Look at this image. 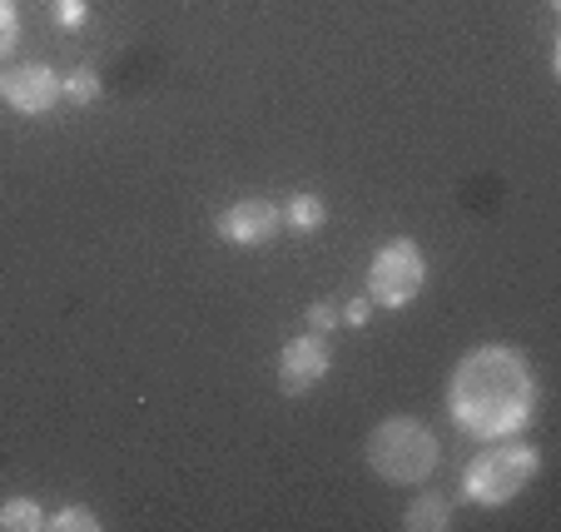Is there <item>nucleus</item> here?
I'll list each match as a JSON object with an SVG mask.
<instances>
[{
    "label": "nucleus",
    "instance_id": "nucleus-1",
    "mask_svg": "<svg viewBox=\"0 0 561 532\" xmlns=\"http://www.w3.org/2000/svg\"><path fill=\"white\" fill-rule=\"evenodd\" d=\"M447 414L467 438H512L537 414V373L522 349L477 343L447 378Z\"/></svg>",
    "mask_w": 561,
    "mask_h": 532
},
{
    "label": "nucleus",
    "instance_id": "nucleus-2",
    "mask_svg": "<svg viewBox=\"0 0 561 532\" xmlns=\"http://www.w3.org/2000/svg\"><path fill=\"white\" fill-rule=\"evenodd\" d=\"M363 453H368V468L378 473L382 483H392V488L427 483L437 473V459H443L433 428L408 418V414L382 418V423L368 433V448H363Z\"/></svg>",
    "mask_w": 561,
    "mask_h": 532
},
{
    "label": "nucleus",
    "instance_id": "nucleus-3",
    "mask_svg": "<svg viewBox=\"0 0 561 532\" xmlns=\"http://www.w3.org/2000/svg\"><path fill=\"white\" fill-rule=\"evenodd\" d=\"M541 473V453L531 443L512 438H492L482 453L462 468V498L477 508H502V502L522 498Z\"/></svg>",
    "mask_w": 561,
    "mask_h": 532
},
{
    "label": "nucleus",
    "instance_id": "nucleus-4",
    "mask_svg": "<svg viewBox=\"0 0 561 532\" xmlns=\"http://www.w3.org/2000/svg\"><path fill=\"white\" fill-rule=\"evenodd\" d=\"M427 284V254L417 239H388L378 254L368 259V298L382 309H408Z\"/></svg>",
    "mask_w": 561,
    "mask_h": 532
},
{
    "label": "nucleus",
    "instance_id": "nucleus-5",
    "mask_svg": "<svg viewBox=\"0 0 561 532\" xmlns=\"http://www.w3.org/2000/svg\"><path fill=\"white\" fill-rule=\"evenodd\" d=\"M0 100L15 110V115H50L60 105V75L41 60H25L0 70Z\"/></svg>",
    "mask_w": 561,
    "mask_h": 532
},
{
    "label": "nucleus",
    "instance_id": "nucleus-6",
    "mask_svg": "<svg viewBox=\"0 0 561 532\" xmlns=\"http://www.w3.org/2000/svg\"><path fill=\"white\" fill-rule=\"evenodd\" d=\"M329 369H333L329 339L308 329V333H298V339H288L284 353H278V388H284L288 398H298V394H308L318 378H329Z\"/></svg>",
    "mask_w": 561,
    "mask_h": 532
},
{
    "label": "nucleus",
    "instance_id": "nucleus-7",
    "mask_svg": "<svg viewBox=\"0 0 561 532\" xmlns=\"http://www.w3.org/2000/svg\"><path fill=\"white\" fill-rule=\"evenodd\" d=\"M278 229H284V210H278L274 200H259V194L233 200L229 210L219 214V235L229 239V245H239V249L268 245V239H278Z\"/></svg>",
    "mask_w": 561,
    "mask_h": 532
},
{
    "label": "nucleus",
    "instance_id": "nucleus-8",
    "mask_svg": "<svg viewBox=\"0 0 561 532\" xmlns=\"http://www.w3.org/2000/svg\"><path fill=\"white\" fill-rule=\"evenodd\" d=\"M403 528L408 532H447L453 528V502L443 493H417L413 508L403 512Z\"/></svg>",
    "mask_w": 561,
    "mask_h": 532
},
{
    "label": "nucleus",
    "instance_id": "nucleus-9",
    "mask_svg": "<svg viewBox=\"0 0 561 532\" xmlns=\"http://www.w3.org/2000/svg\"><path fill=\"white\" fill-rule=\"evenodd\" d=\"M45 508L35 498H5L0 502V532H41Z\"/></svg>",
    "mask_w": 561,
    "mask_h": 532
},
{
    "label": "nucleus",
    "instance_id": "nucleus-10",
    "mask_svg": "<svg viewBox=\"0 0 561 532\" xmlns=\"http://www.w3.org/2000/svg\"><path fill=\"white\" fill-rule=\"evenodd\" d=\"M323 219H329V204L318 200V194H294L284 210V224H294V229H323Z\"/></svg>",
    "mask_w": 561,
    "mask_h": 532
},
{
    "label": "nucleus",
    "instance_id": "nucleus-11",
    "mask_svg": "<svg viewBox=\"0 0 561 532\" xmlns=\"http://www.w3.org/2000/svg\"><path fill=\"white\" fill-rule=\"evenodd\" d=\"M95 95H100V75H95V70H70V75H60V100L90 105Z\"/></svg>",
    "mask_w": 561,
    "mask_h": 532
},
{
    "label": "nucleus",
    "instance_id": "nucleus-12",
    "mask_svg": "<svg viewBox=\"0 0 561 532\" xmlns=\"http://www.w3.org/2000/svg\"><path fill=\"white\" fill-rule=\"evenodd\" d=\"M45 528H55V532H100V518L90 508H80V502H70V508H60L55 518H45Z\"/></svg>",
    "mask_w": 561,
    "mask_h": 532
},
{
    "label": "nucleus",
    "instance_id": "nucleus-13",
    "mask_svg": "<svg viewBox=\"0 0 561 532\" xmlns=\"http://www.w3.org/2000/svg\"><path fill=\"white\" fill-rule=\"evenodd\" d=\"M21 45V11H15V0H0V60Z\"/></svg>",
    "mask_w": 561,
    "mask_h": 532
},
{
    "label": "nucleus",
    "instance_id": "nucleus-14",
    "mask_svg": "<svg viewBox=\"0 0 561 532\" xmlns=\"http://www.w3.org/2000/svg\"><path fill=\"white\" fill-rule=\"evenodd\" d=\"M304 319H308V329H313V333H329V329H339V304H329V298H318V304H308V314H304Z\"/></svg>",
    "mask_w": 561,
    "mask_h": 532
},
{
    "label": "nucleus",
    "instance_id": "nucleus-15",
    "mask_svg": "<svg viewBox=\"0 0 561 532\" xmlns=\"http://www.w3.org/2000/svg\"><path fill=\"white\" fill-rule=\"evenodd\" d=\"M339 319L343 324H358V329H363V324H368L373 319V298H348V304H343V309H339Z\"/></svg>",
    "mask_w": 561,
    "mask_h": 532
},
{
    "label": "nucleus",
    "instance_id": "nucleus-16",
    "mask_svg": "<svg viewBox=\"0 0 561 532\" xmlns=\"http://www.w3.org/2000/svg\"><path fill=\"white\" fill-rule=\"evenodd\" d=\"M60 21L65 25H80V21H85V0H60Z\"/></svg>",
    "mask_w": 561,
    "mask_h": 532
},
{
    "label": "nucleus",
    "instance_id": "nucleus-17",
    "mask_svg": "<svg viewBox=\"0 0 561 532\" xmlns=\"http://www.w3.org/2000/svg\"><path fill=\"white\" fill-rule=\"evenodd\" d=\"M547 5H551V11H557V5H561V0H547Z\"/></svg>",
    "mask_w": 561,
    "mask_h": 532
}]
</instances>
